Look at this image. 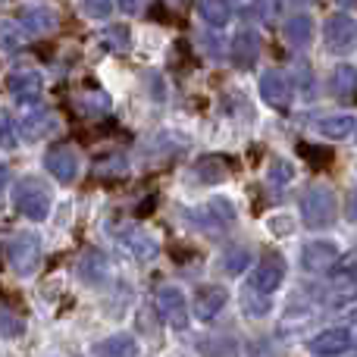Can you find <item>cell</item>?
<instances>
[{
    "label": "cell",
    "instance_id": "obj_1",
    "mask_svg": "<svg viewBox=\"0 0 357 357\" xmlns=\"http://www.w3.org/2000/svg\"><path fill=\"white\" fill-rule=\"evenodd\" d=\"M339 216V201L333 188L326 185H310L301 197V220L307 229H329Z\"/></svg>",
    "mask_w": 357,
    "mask_h": 357
},
{
    "label": "cell",
    "instance_id": "obj_2",
    "mask_svg": "<svg viewBox=\"0 0 357 357\" xmlns=\"http://www.w3.org/2000/svg\"><path fill=\"white\" fill-rule=\"evenodd\" d=\"M13 207H16L25 220H35V222L47 220V213H50L47 185H44L41 178H35V176L19 178L16 188H13Z\"/></svg>",
    "mask_w": 357,
    "mask_h": 357
},
{
    "label": "cell",
    "instance_id": "obj_3",
    "mask_svg": "<svg viewBox=\"0 0 357 357\" xmlns=\"http://www.w3.org/2000/svg\"><path fill=\"white\" fill-rule=\"evenodd\" d=\"M188 220L195 222L201 232H207V235H222V232H229V229L235 226V207L226 201V197H213V201H207L204 207H195V210H191Z\"/></svg>",
    "mask_w": 357,
    "mask_h": 357
},
{
    "label": "cell",
    "instance_id": "obj_4",
    "mask_svg": "<svg viewBox=\"0 0 357 357\" xmlns=\"http://www.w3.org/2000/svg\"><path fill=\"white\" fill-rule=\"evenodd\" d=\"M6 260L19 276H31L41 266V238L31 232H19L6 245Z\"/></svg>",
    "mask_w": 357,
    "mask_h": 357
},
{
    "label": "cell",
    "instance_id": "obj_5",
    "mask_svg": "<svg viewBox=\"0 0 357 357\" xmlns=\"http://www.w3.org/2000/svg\"><path fill=\"white\" fill-rule=\"evenodd\" d=\"M323 41L335 56H348L357 47V19L348 16V13L329 16L326 29H323Z\"/></svg>",
    "mask_w": 357,
    "mask_h": 357
},
{
    "label": "cell",
    "instance_id": "obj_6",
    "mask_svg": "<svg viewBox=\"0 0 357 357\" xmlns=\"http://www.w3.org/2000/svg\"><path fill=\"white\" fill-rule=\"evenodd\" d=\"M260 98L273 107V110H289L291 98H295V82L282 73V69H266L260 75Z\"/></svg>",
    "mask_w": 357,
    "mask_h": 357
},
{
    "label": "cell",
    "instance_id": "obj_7",
    "mask_svg": "<svg viewBox=\"0 0 357 357\" xmlns=\"http://www.w3.org/2000/svg\"><path fill=\"white\" fill-rule=\"evenodd\" d=\"M282 279H285V260H282V254H276V251H266L264 257H260V264H257V270L251 273V289H257L260 295H273V291L282 285Z\"/></svg>",
    "mask_w": 357,
    "mask_h": 357
},
{
    "label": "cell",
    "instance_id": "obj_8",
    "mask_svg": "<svg viewBox=\"0 0 357 357\" xmlns=\"http://www.w3.org/2000/svg\"><path fill=\"white\" fill-rule=\"evenodd\" d=\"M157 314L163 317V323L173 329H188V301L176 285H163L157 291Z\"/></svg>",
    "mask_w": 357,
    "mask_h": 357
},
{
    "label": "cell",
    "instance_id": "obj_9",
    "mask_svg": "<svg viewBox=\"0 0 357 357\" xmlns=\"http://www.w3.org/2000/svg\"><path fill=\"white\" fill-rule=\"evenodd\" d=\"M339 260H342L339 248H335L333 241H326V238L307 241V245H304V251H301V266L307 273H329V270H335V264H339Z\"/></svg>",
    "mask_w": 357,
    "mask_h": 357
},
{
    "label": "cell",
    "instance_id": "obj_10",
    "mask_svg": "<svg viewBox=\"0 0 357 357\" xmlns=\"http://www.w3.org/2000/svg\"><path fill=\"white\" fill-rule=\"evenodd\" d=\"M44 167H47V173L54 176L56 182L69 185L79 178V154H75V148H69V144H56V148L47 151Z\"/></svg>",
    "mask_w": 357,
    "mask_h": 357
},
{
    "label": "cell",
    "instance_id": "obj_11",
    "mask_svg": "<svg viewBox=\"0 0 357 357\" xmlns=\"http://www.w3.org/2000/svg\"><path fill=\"white\" fill-rule=\"evenodd\" d=\"M307 348L317 357H342L354 348V333L351 329H326V333L314 335Z\"/></svg>",
    "mask_w": 357,
    "mask_h": 357
},
{
    "label": "cell",
    "instance_id": "obj_12",
    "mask_svg": "<svg viewBox=\"0 0 357 357\" xmlns=\"http://www.w3.org/2000/svg\"><path fill=\"white\" fill-rule=\"evenodd\" d=\"M229 301V291L222 289V285H201V289L195 291V301H191V307H195V317L204 323L216 320V314H220L222 307H226Z\"/></svg>",
    "mask_w": 357,
    "mask_h": 357
},
{
    "label": "cell",
    "instance_id": "obj_13",
    "mask_svg": "<svg viewBox=\"0 0 357 357\" xmlns=\"http://www.w3.org/2000/svg\"><path fill=\"white\" fill-rule=\"evenodd\" d=\"M41 75L35 73V69H16V73L10 75V94L16 98V104H38L41 100Z\"/></svg>",
    "mask_w": 357,
    "mask_h": 357
},
{
    "label": "cell",
    "instance_id": "obj_14",
    "mask_svg": "<svg viewBox=\"0 0 357 357\" xmlns=\"http://www.w3.org/2000/svg\"><path fill=\"white\" fill-rule=\"evenodd\" d=\"M260 56V35L257 29H241L232 41V66L235 69H251Z\"/></svg>",
    "mask_w": 357,
    "mask_h": 357
},
{
    "label": "cell",
    "instance_id": "obj_15",
    "mask_svg": "<svg viewBox=\"0 0 357 357\" xmlns=\"http://www.w3.org/2000/svg\"><path fill=\"white\" fill-rule=\"evenodd\" d=\"M285 41L295 50H304L314 41V19H310L307 13H295V16L285 22Z\"/></svg>",
    "mask_w": 357,
    "mask_h": 357
},
{
    "label": "cell",
    "instance_id": "obj_16",
    "mask_svg": "<svg viewBox=\"0 0 357 357\" xmlns=\"http://www.w3.org/2000/svg\"><path fill=\"white\" fill-rule=\"evenodd\" d=\"M123 241H126V248H129L138 260H151V257H157V254H160L157 238L151 232H144V229H132V232H126Z\"/></svg>",
    "mask_w": 357,
    "mask_h": 357
},
{
    "label": "cell",
    "instance_id": "obj_17",
    "mask_svg": "<svg viewBox=\"0 0 357 357\" xmlns=\"http://www.w3.org/2000/svg\"><path fill=\"white\" fill-rule=\"evenodd\" d=\"M135 354H138L135 339L126 333L110 335V339H104L98 348H94V357H135Z\"/></svg>",
    "mask_w": 357,
    "mask_h": 357
},
{
    "label": "cell",
    "instance_id": "obj_18",
    "mask_svg": "<svg viewBox=\"0 0 357 357\" xmlns=\"http://www.w3.org/2000/svg\"><path fill=\"white\" fill-rule=\"evenodd\" d=\"M22 29L31 31V35H50L56 29V16L54 10H44V6H35V10L22 13Z\"/></svg>",
    "mask_w": 357,
    "mask_h": 357
},
{
    "label": "cell",
    "instance_id": "obj_19",
    "mask_svg": "<svg viewBox=\"0 0 357 357\" xmlns=\"http://www.w3.org/2000/svg\"><path fill=\"white\" fill-rule=\"evenodd\" d=\"M317 129H320V135L333 138V142H342V138H348L357 129V123H354L351 113H342V116H326Z\"/></svg>",
    "mask_w": 357,
    "mask_h": 357
},
{
    "label": "cell",
    "instance_id": "obj_20",
    "mask_svg": "<svg viewBox=\"0 0 357 357\" xmlns=\"http://www.w3.org/2000/svg\"><path fill=\"white\" fill-rule=\"evenodd\" d=\"M50 129H54V116H50L47 110H35V113H29V116L22 119L25 142H38V138H44Z\"/></svg>",
    "mask_w": 357,
    "mask_h": 357
},
{
    "label": "cell",
    "instance_id": "obj_21",
    "mask_svg": "<svg viewBox=\"0 0 357 357\" xmlns=\"http://www.w3.org/2000/svg\"><path fill=\"white\" fill-rule=\"evenodd\" d=\"M226 160L222 157H201V160L195 163V176L201 178L204 185H216V182H222L226 178Z\"/></svg>",
    "mask_w": 357,
    "mask_h": 357
},
{
    "label": "cell",
    "instance_id": "obj_22",
    "mask_svg": "<svg viewBox=\"0 0 357 357\" xmlns=\"http://www.w3.org/2000/svg\"><path fill=\"white\" fill-rule=\"evenodd\" d=\"M197 10H201L204 22L216 25V29H222V25L232 19V3H229V0H201Z\"/></svg>",
    "mask_w": 357,
    "mask_h": 357
},
{
    "label": "cell",
    "instance_id": "obj_23",
    "mask_svg": "<svg viewBox=\"0 0 357 357\" xmlns=\"http://www.w3.org/2000/svg\"><path fill=\"white\" fill-rule=\"evenodd\" d=\"M354 91H357V73H354V66H348V63L335 66V73H333V94H335V98H351Z\"/></svg>",
    "mask_w": 357,
    "mask_h": 357
},
{
    "label": "cell",
    "instance_id": "obj_24",
    "mask_svg": "<svg viewBox=\"0 0 357 357\" xmlns=\"http://www.w3.org/2000/svg\"><path fill=\"white\" fill-rule=\"evenodd\" d=\"M79 273H82V279H85V282H100V279L107 276L104 254H100V251H88L85 257H82V264H79Z\"/></svg>",
    "mask_w": 357,
    "mask_h": 357
},
{
    "label": "cell",
    "instance_id": "obj_25",
    "mask_svg": "<svg viewBox=\"0 0 357 357\" xmlns=\"http://www.w3.org/2000/svg\"><path fill=\"white\" fill-rule=\"evenodd\" d=\"M248 264H251V251H248L245 245L229 248L226 257H222V270H226L229 276H238L241 270H248Z\"/></svg>",
    "mask_w": 357,
    "mask_h": 357
},
{
    "label": "cell",
    "instance_id": "obj_26",
    "mask_svg": "<svg viewBox=\"0 0 357 357\" xmlns=\"http://www.w3.org/2000/svg\"><path fill=\"white\" fill-rule=\"evenodd\" d=\"M241 307H245L251 317H260V314H266V310H270V295H260L257 289H251V285H248L245 295H241Z\"/></svg>",
    "mask_w": 357,
    "mask_h": 357
},
{
    "label": "cell",
    "instance_id": "obj_27",
    "mask_svg": "<svg viewBox=\"0 0 357 357\" xmlns=\"http://www.w3.org/2000/svg\"><path fill=\"white\" fill-rule=\"evenodd\" d=\"M104 44H107L110 50H116V54H126V50L132 47L129 29H126V25H110V29L104 31Z\"/></svg>",
    "mask_w": 357,
    "mask_h": 357
},
{
    "label": "cell",
    "instance_id": "obj_28",
    "mask_svg": "<svg viewBox=\"0 0 357 357\" xmlns=\"http://www.w3.org/2000/svg\"><path fill=\"white\" fill-rule=\"evenodd\" d=\"M16 142H19V135H16V123H13V116L10 113H0V148L13 151Z\"/></svg>",
    "mask_w": 357,
    "mask_h": 357
},
{
    "label": "cell",
    "instance_id": "obj_29",
    "mask_svg": "<svg viewBox=\"0 0 357 357\" xmlns=\"http://www.w3.org/2000/svg\"><path fill=\"white\" fill-rule=\"evenodd\" d=\"M270 182L276 185V188H282V185H289L291 182V176H295V169H291V163L289 160H273V167H270Z\"/></svg>",
    "mask_w": 357,
    "mask_h": 357
},
{
    "label": "cell",
    "instance_id": "obj_30",
    "mask_svg": "<svg viewBox=\"0 0 357 357\" xmlns=\"http://www.w3.org/2000/svg\"><path fill=\"white\" fill-rule=\"evenodd\" d=\"M113 10V0H82V13L88 19H107Z\"/></svg>",
    "mask_w": 357,
    "mask_h": 357
},
{
    "label": "cell",
    "instance_id": "obj_31",
    "mask_svg": "<svg viewBox=\"0 0 357 357\" xmlns=\"http://www.w3.org/2000/svg\"><path fill=\"white\" fill-rule=\"evenodd\" d=\"M235 6L241 16H266V0H235Z\"/></svg>",
    "mask_w": 357,
    "mask_h": 357
},
{
    "label": "cell",
    "instance_id": "obj_32",
    "mask_svg": "<svg viewBox=\"0 0 357 357\" xmlns=\"http://www.w3.org/2000/svg\"><path fill=\"white\" fill-rule=\"evenodd\" d=\"M0 329H3L6 335H19L22 333V323H19V317H13L10 310H0Z\"/></svg>",
    "mask_w": 357,
    "mask_h": 357
},
{
    "label": "cell",
    "instance_id": "obj_33",
    "mask_svg": "<svg viewBox=\"0 0 357 357\" xmlns=\"http://www.w3.org/2000/svg\"><path fill=\"white\" fill-rule=\"evenodd\" d=\"M22 38H13V25H0V44L3 47H19Z\"/></svg>",
    "mask_w": 357,
    "mask_h": 357
},
{
    "label": "cell",
    "instance_id": "obj_34",
    "mask_svg": "<svg viewBox=\"0 0 357 357\" xmlns=\"http://www.w3.org/2000/svg\"><path fill=\"white\" fill-rule=\"evenodd\" d=\"M116 3H119V10H123V13H142L144 0H116Z\"/></svg>",
    "mask_w": 357,
    "mask_h": 357
},
{
    "label": "cell",
    "instance_id": "obj_35",
    "mask_svg": "<svg viewBox=\"0 0 357 357\" xmlns=\"http://www.w3.org/2000/svg\"><path fill=\"white\" fill-rule=\"evenodd\" d=\"M345 213H348V220L357 222V188L351 191V197H348V207H345Z\"/></svg>",
    "mask_w": 357,
    "mask_h": 357
},
{
    "label": "cell",
    "instance_id": "obj_36",
    "mask_svg": "<svg viewBox=\"0 0 357 357\" xmlns=\"http://www.w3.org/2000/svg\"><path fill=\"white\" fill-rule=\"evenodd\" d=\"M6 182H10V169H6L3 163H0V191L6 188Z\"/></svg>",
    "mask_w": 357,
    "mask_h": 357
},
{
    "label": "cell",
    "instance_id": "obj_37",
    "mask_svg": "<svg viewBox=\"0 0 357 357\" xmlns=\"http://www.w3.org/2000/svg\"><path fill=\"white\" fill-rule=\"evenodd\" d=\"M342 10H351V6H357V0H339Z\"/></svg>",
    "mask_w": 357,
    "mask_h": 357
}]
</instances>
